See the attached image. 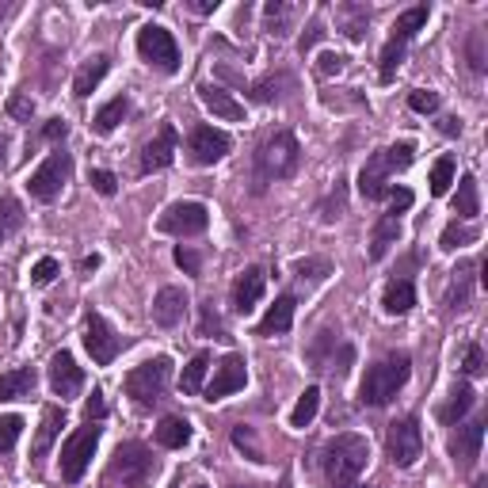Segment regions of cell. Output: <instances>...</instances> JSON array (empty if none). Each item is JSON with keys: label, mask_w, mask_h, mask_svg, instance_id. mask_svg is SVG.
I'll list each match as a JSON object with an SVG mask.
<instances>
[{"label": "cell", "mask_w": 488, "mask_h": 488, "mask_svg": "<svg viewBox=\"0 0 488 488\" xmlns=\"http://www.w3.org/2000/svg\"><path fill=\"white\" fill-rule=\"evenodd\" d=\"M157 477V458L153 450L130 438V443H119V450L111 454V462L104 469V488H149Z\"/></svg>", "instance_id": "obj_1"}, {"label": "cell", "mask_w": 488, "mask_h": 488, "mask_svg": "<svg viewBox=\"0 0 488 488\" xmlns=\"http://www.w3.org/2000/svg\"><path fill=\"white\" fill-rule=\"evenodd\" d=\"M409 374H412L409 351L385 355V359H378V363L366 370V378H363V385H359V401L370 404V409H382V404H389V401L397 397V389L409 382Z\"/></svg>", "instance_id": "obj_2"}, {"label": "cell", "mask_w": 488, "mask_h": 488, "mask_svg": "<svg viewBox=\"0 0 488 488\" xmlns=\"http://www.w3.org/2000/svg\"><path fill=\"white\" fill-rule=\"evenodd\" d=\"M302 165V149L298 138L290 130H275V134L256 149V187L275 184V180H290Z\"/></svg>", "instance_id": "obj_3"}, {"label": "cell", "mask_w": 488, "mask_h": 488, "mask_svg": "<svg viewBox=\"0 0 488 488\" xmlns=\"http://www.w3.org/2000/svg\"><path fill=\"white\" fill-rule=\"evenodd\" d=\"M366 458H370V443L363 435H336L321 450V469L329 477V484H351L366 469Z\"/></svg>", "instance_id": "obj_4"}, {"label": "cell", "mask_w": 488, "mask_h": 488, "mask_svg": "<svg viewBox=\"0 0 488 488\" xmlns=\"http://www.w3.org/2000/svg\"><path fill=\"white\" fill-rule=\"evenodd\" d=\"M168 382H172V359L168 355H157V359L141 363L126 374V393L134 397L138 409H153V404L165 401Z\"/></svg>", "instance_id": "obj_5"}, {"label": "cell", "mask_w": 488, "mask_h": 488, "mask_svg": "<svg viewBox=\"0 0 488 488\" xmlns=\"http://www.w3.org/2000/svg\"><path fill=\"white\" fill-rule=\"evenodd\" d=\"M428 23V5H416V8H409L404 15H397V23H393V35H389V42L382 46V65H378V77H382V85H389V80L397 77V69H401V61H404V54H409V42L416 39V31Z\"/></svg>", "instance_id": "obj_6"}, {"label": "cell", "mask_w": 488, "mask_h": 488, "mask_svg": "<svg viewBox=\"0 0 488 488\" xmlns=\"http://www.w3.org/2000/svg\"><path fill=\"white\" fill-rule=\"evenodd\" d=\"M100 435H104V428L88 420L85 428H77L69 438H65V447H61V481L77 484L80 477L88 474L92 454H95V447H100Z\"/></svg>", "instance_id": "obj_7"}, {"label": "cell", "mask_w": 488, "mask_h": 488, "mask_svg": "<svg viewBox=\"0 0 488 488\" xmlns=\"http://www.w3.org/2000/svg\"><path fill=\"white\" fill-rule=\"evenodd\" d=\"M138 54L145 65H153L157 73H176L180 69V46H176L172 39V31L168 27H160V23H145L138 31Z\"/></svg>", "instance_id": "obj_8"}, {"label": "cell", "mask_w": 488, "mask_h": 488, "mask_svg": "<svg viewBox=\"0 0 488 488\" xmlns=\"http://www.w3.org/2000/svg\"><path fill=\"white\" fill-rule=\"evenodd\" d=\"M385 454H389V462L401 465V469L416 465V458L424 454V435H420V420L416 416H401V420L389 424V431H385Z\"/></svg>", "instance_id": "obj_9"}, {"label": "cell", "mask_w": 488, "mask_h": 488, "mask_svg": "<svg viewBox=\"0 0 488 488\" xmlns=\"http://www.w3.org/2000/svg\"><path fill=\"white\" fill-rule=\"evenodd\" d=\"M69 172H73V157H69V153H61V149L50 153L35 172H31V180H27L31 199L54 203L58 194H61V187H65V180H69Z\"/></svg>", "instance_id": "obj_10"}, {"label": "cell", "mask_w": 488, "mask_h": 488, "mask_svg": "<svg viewBox=\"0 0 488 488\" xmlns=\"http://www.w3.org/2000/svg\"><path fill=\"white\" fill-rule=\"evenodd\" d=\"M206 225H210V210H206L203 203H172L165 214H160L157 230L184 240V237H199V233H206Z\"/></svg>", "instance_id": "obj_11"}, {"label": "cell", "mask_w": 488, "mask_h": 488, "mask_svg": "<svg viewBox=\"0 0 488 488\" xmlns=\"http://www.w3.org/2000/svg\"><path fill=\"white\" fill-rule=\"evenodd\" d=\"M230 149H233L230 134H225V130H214V126H194L191 138H187V157H191V165H199V168L218 165Z\"/></svg>", "instance_id": "obj_12"}, {"label": "cell", "mask_w": 488, "mask_h": 488, "mask_svg": "<svg viewBox=\"0 0 488 488\" xmlns=\"http://www.w3.org/2000/svg\"><path fill=\"white\" fill-rule=\"evenodd\" d=\"M85 348H88L95 366H111V363L119 359V351H122V336L111 329L107 317L92 313L88 317V329H85Z\"/></svg>", "instance_id": "obj_13"}, {"label": "cell", "mask_w": 488, "mask_h": 488, "mask_svg": "<svg viewBox=\"0 0 488 488\" xmlns=\"http://www.w3.org/2000/svg\"><path fill=\"white\" fill-rule=\"evenodd\" d=\"M176 149H180V134H176V126H160L153 141H145L141 149V160H138V172L141 176H153V172H165L172 160H176Z\"/></svg>", "instance_id": "obj_14"}, {"label": "cell", "mask_w": 488, "mask_h": 488, "mask_svg": "<svg viewBox=\"0 0 488 488\" xmlns=\"http://www.w3.org/2000/svg\"><path fill=\"white\" fill-rule=\"evenodd\" d=\"M481 443H484V420L462 424L458 435L450 438V458H454V465H458L462 474H469V469L477 465V458H481Z\"/></svg>", "instance_id": "obj_15"}, {"label": "cell", "mask_w": 488, "mask_h": 488, "mask_svg": "<svg viewBox=\"0 0 488 488\" xmlns=\"http://www.w3.org/2000/svg\"><path fill=\"white\" fill-rule=\"evenodd\" d=\"M244 382H249L244 359L240 355H225V359L214 366V378H210V385H206V401H221V397L237 393V389H244Z\"/></svg>", "instance_id": "obj_16"}, {"label": "cell", "mask_w": 488, "mask_h": 488, "mask_svg": "<svg viewBox=\"0 0 488 488\" xmlns=\"http://www.w3.org/2000/svg\"><path fill=\"white\" fill-rule=\"evenodd\" d=\"M389 176H393V168H389V160H385V149L378 153H370L366 157V165L359 172V191H363V199L370 203H378L389 194Z\"/></svg>", "instance_id": "obj_17"}, {"label": "cell", "mask_w": 488, "mask_h": 488, "mask_svg": "<svg viewBox=\"0 0 488 488\" xmlns=\"http://www.w3.org/2000/svg\"><path fill=\"white\" fill-rule=\"evenodd\" d=\"M80 385H85V370L77 366V359L69 351H58L50 359V389L65 401V397H77Z\"/></svg>", "instance_id": "obj_18"}, {"label": "cell", "mask_w": 488, "mask_h": 488, "mask_svg": "<svg viewBox=\"0 0 488 488\" xmlns=\"http://www.w3.org/2000/svg\"><path fill=\"white\" fill-rule=\"evenodd\" d=\"M184 317H187V290L165 286L153 298V321L160 324V329H176V324H184Z\"/></svg>", "instance_id": "obj_19"}, {"label": "cell", "mask_w": 488, "mask_h": 488, "mask_svg": "<svg viewBox=\"0 0 488 488\" xmlns=\"http://www.w3.org/2000/svg\"><path fill=\"white\" fill-rule=\"evenodd\" d=\"M264 286H267V275L264 267H249V271H240L237 275V283H233V313H249V309L264 298Z\"/></svg>", "instance_id": "obj_20"}, {"label": "cell", "mask_w": 488, "mask_h": 488, "mask_svg": "<svg viewBox=\"0 0 488 488\" xmlns=\"http://www.w3.org/2000/svg\"><path fill=\"white\" fill-rule=\"evenodd\" d=\"M199 100L206 104V111H214V119H225V122H240L244 119V104L233 100L225 88L218 85H199Z\"/></svg>", "instance_id": "obj_21"}, {"label": "cell", "mask_w": 488, "mask_h": 488, "mask_svg": "<svg viewBox=\"0 0 488 488\" xmlns=\"http://www.w3.org/2000/svg\"><path fill=\"white\" fill-rule=\"evenodd\" d=\"M294 305H298L294 294H283L264 313V321L256 324V336H283V332H290V324H294Z\"/></svg>", "instance_id": "obj_22"}, {"label": "cell", "mask_w": 488, "mask_h": 488, "mask_svg": "<svg viewBox=\"0 0 488 488\" xmlns=\"http://www.w3.org/2000/svg\"><path fill=\"white\" fill-rule=\"evenodd\" d=\"M61 428H65V409H61V404H46V409H42V428L35 435L31 454H35V458H46V450L54 447V438L61 435Z\"/></svg>", "instance_id": "obj_23"}, {"label": "cell", "mask_w": 488, "mask_h": 488, "mask_svg": "<svg viewBox=\"0 0 488 488\" xmlns=\"http://www.w3.org/2000/svg\"><path fill=\"white\" fill-rule=\"evenodd\" d=\"M474 404H477L474 385H469V382H458V385H454V393H450V401H447V404H438V420L454 428L469 409H474Z\"/></svg>", "instance_id": "obj_24"}, {"label": "cell", "mask_w": 488, "mask_h": 488, "mask_svg": "<svg viewBox=\"0 0 488 488\" xmlns=\"http://www.w3.org/2000/svg\"><path fill=\"white\" fill-rule=\"evenodd\" d=\"M39 374L31 366H15L8 374H0V401H15V397H31V389H35Z\"/></svg>", "instance_id": "obj_25"}, {"label": "cell", "mask_w": 488, "mask_h": 488, "mask_svg": "<svg viewBox=\"0 0 488 488\" xmlns=\"http://www.w3.org/2000/svg\"><path fill=\"white\" fill-rule=\"evenodd\" d=\"M107 69H111V61L100 54V58H92V61H85L77 69V77H73V95H80V100H88V95L95 92V85L107 77Z\"/></svg>", "instance_id": "obj_26"}, {"label": "cell", "mask_w": 488, "mask_h": 488, "mask_svg": "<svg viewBox=\"0 0 488 488\" xmlns=\"http://www.w3.org/2000/svg\"><path fill=\"white\" fill-rule=\"evenodd\" d=\"M397 237H401V218L397 214H382L378 225H374V233H370V259H382L397 244Z\"/></svg>", "instance_id": "obj_27"}, {"label": "cell", "mask_w": 488, "mask_h": 488, "mask_svg": "<svg viewBox=\"0 0 488 488\" xmlns=\"http://www.w3.org/2000/svg\"><path fill=\"white\" fill-rule=\"evenodd\" d=\"M382 305H385V313H393V317H404L409 309L416 305V286L409 279H393L385 286V294H382Z\"/></svg>", "instance_id": "obj_28"}, {"label": "cell", "mask_w": 488, "mask_h": 488, "mask_svg": "<svg viewBox=\"0 0 488 488\" xmlns=\"http://www.w3.org/2000/svg\"><path fill=\"white\" fill-rule=\"evenodd\" d=\"M157 443L168 447V450H184L191 443V424L184 416H165L157 424Z\"/></svg>", "instance_id": "obj_29"}, {"label": "cell", "mask_w": 488, "mask_h": 488, "mask_svg": "<svg viewBox=\"0 0 488 488\" xmlns=\"http://www.w3.org/2000/svg\"><path fill=\"white\" fill-rule=\"evenodd\" d=\"M469 302H474V267H458L450 283V294H447V309L450 313H465Z\"/></svg>", "instance_id": "obj_30"}, {"label": "cell", "mask_w": 488, "mask_h": 488, "mask_svg": "<svg viewBox=\"0 0 488 488\" xmlns=\"http://www.w3.org/2000/svg\"><path fill=\"white\" fill-rule=\"evenodd\" d=\"M454 214L462 221H474L481 214V199H477V180L474 176H462L458 180V194H454Z\"/></svg>", "instance_id": "obj_31"}, {"label": "cell", "mask_w": 488, "mask_h": 488, "mask_svg": "<svg viewBox=\"0 0 488 488\" xmlns=\"http://www.w3.org/2000/svg\"><path fill=\"white\" fill-rule=\"evenodd\" d=\"M130 115V100H126V95H115V100H111V104H104L100 111H95V119H92V126H95V134H111V130H115L122 119Z\"/></svg>", "instance_id": "obj_32"}, {"label": "cell", "mask_w": 488, "mask_h": 488, "mask_svg": "<svg viewBox=\"0 0 488 488\" xmlns=\"http://www.w3.org/2000/svg\"><path fill=\"white\" fill-rule=\"evenodd\" d=\"M317 409H321V389L309 385L305 393L298 397L294 412H290V428H309V424H313V416H317Z\"/></svg>", "instance_id": "obj_33"}, {"label": "cell", "mask_w": 488, "mask_h": 488, "mask_svg": "<svg viewBox=\"0 0 488 488\" xmlns=\"http://www.w3.org/2000/svg\"><path fill=\"white\" fill-rule=\"evenodd\" d=\"M20 225H23V206H20V199L5 194V199H0V244L20 230Z\"/></svg>", "instance_id": "obj_34"}, {"label": "cell", "mask_w": 488, "mask_h": 488, "mask_svg": "<svg viewBox=\"0 0 488 488\" xmlns=\"http://www.w3.org/2000/svg\"><path fill=\"white\" fill-rule=\"evenodd\" d=\"M206 370H210V351H199L194 359L184 366V378H180V389L184 393H199L203 389V378H206Z\"/></svg>", "instance_id": "obj_35"}, {"label": "cell", "mask_w": 488, "mask_h": 488, "mask_svg": "<svg viewBox=\"0 0 488 488\" xmlns=\"http://www.w3.org/2000/svg\"><path fill=\"white\" fill-rule=\"evenodd\" d=\"M474 240H477V225H462L458 218H454L443 230V240L438 244H443L447 252H454V249H465V244H474Z\"/></svg>", "instance_id": "obj_36"}, {"label": "cell", "mask_w": 488, "mask_h": 488, "mask_svg": "<svg viewBox=\"0 0 488 488\" xmlns=\"http://www.w3.org/2000/svg\"><path fill=\"white\" fill-rule=\"evenodd\" d=\"M294 275L302 283H321V279H329L332 275V264L324 256H309V259H298L294 264Z\"/></svg>", "instance_id": "obj_37"}, {"label": "cell", "mask_w": 488, "mask_h": 488, "mask_svg": "<svg viewBox=\"0 0 488 488\" xmlns=\"http://www.w3.org/2000/svg\"><path fill=\"white\" fill-rule=\"evenodd\" d=\"M450 184H454V160L438 157L431 165V194H435V199H443V194L450 191Z\"/></svg>", "instance_id": "obj_38"}, {"label": "cell", "mask_w": 488, "mask_h": 488, "mask_svg": "<svg viewBox=\"0 0 488 488\" xmlns=\"http://www.w3.org/2000/svg\"><path fill=\"white\" fill-rule=\"evenodd\" d=\"M290 15H294V8L283 5V0H271V5L264 8V20H267V31H271V35H286Z\"/></svg>", "instance_id": "obj_39"}, {"label": "cell", "mask_w": 488, "mask_h": 488, "mask_svg": "<svg viewBox=\"0 0 488 488\" xmlns=\"http://www.w3.org/2000/svg\"><path fill=\"white\" fill-rule=\"evenodd\" d=\"M20 431H23V420L20 416H0V454H8L15 447Z\"/></svg>", "instance_id": "obj_40"}, {"label": "cell", "mask_w": 488, "mask_h": 488, "mask_svg": "<svg viewBox=\"0 0 488 488\" xmlns=\"http://www.w3.org/2000/svg\"><path fill=\"white\" fill-rule=\"evenodd\" d=\"M438 104H443V100H438V92H431V88H416V92L409 95V107L420 111V115H435Z\"/></svg>", "instance_id": "obj_41"}, {"label": "cell", "mask_w": 488, "mask_h": 488, "mask_svg": "<svg viewBox=\"0 0 488 488\" xmlns=\"http://www.w3.org/2000/svg\"><path fill=\"white\" fill-rule=\"evenodd\" d=\"M58 279V259L54 256H42L35 267H31V283L35 286H50Z\"/></svg>", "instance_id": "obj_42"}, {"label": "cell", "mask_w": 488, "mask_h": 488, "mask_svg": "<svg viewBox=\"0 0 488 488\" xmlns=\"http://www.w3.org/2000/svg\"><path fill=\"white\" fill-rule=\"evenodd\" d=\"M233 443H237L240 450H249V458H252V462H267V458H264V450L256 447L252 428H233Z\"/></svg>", "instance_id": "obj_43"}, {"label": "cell", "mask_w": 488, "mask_h": 488, "mask_svg": "<svg viewBox=\"0 0 488 488\" xmlns=\"http://www.w3.org/2000/svg\"><path fill=\"white\" fill-rule=\"evenodd\" d=\"M462 370L469 374V378H481V374H484V348H481V344H469V348H465Z\"/></svg>", "instance_id": "obj_44"}, {"label": "cell", "mask_w": 488, "mask_h": 488, "mask_svg": "<svg viewBox=\"0 0 488 488\" xmlns=\"http://www.w3.org/2000/svg\"><path fill=\"white\" fill-rule=\"evenodd\" d=\"M210 332H214V339H230L225 329H221V317L214 313V302L203 305V336H210Z\"/></svg>", "instance_id": "obj_45"}, {"label": "cell", "mask_w": 488, "mask_h": 488, "mask_svg": "<svg viewBox=\"0 0 488 488\" xmlns=\"http://www.w3.org/2000/svg\"><path fill=\"white\" fill-rule=\"evenodd\" d=\"M8 111H12V119H20V122H31V115H35V100L31 95H12V104H8Z\"/></svg>", "instance_id": "obj_46"}, {"label": "cell", "mask_w": 488, "mask_h": 488, "mask_svg": "<svg viewBox=\"0 0 488 488\" xmlns=\"http://www.w3.org/2000/svg\"><path fill=\"white\" fill-rule=\"evenodd\" d=\"M412 206V191L409 187H389V214H404V210Z\"/></svg>", "instance_id": "obj_47"}, {"label": "cell", "mask_w": 488, "mask_h": 488, "mask_svg": "<svg viewBox=\"0 0 488 488\" xmlns=\"http://www.w3.org/2000/svg\"><path fill=\"white\" fill-rule=\"evenodd\" d=\"M92 187L100 191V194H107V199H111V194L119 191V180H115V176H111L107 168H92Z\"/></svg>", "instance_id": "obj_48"}, {"label": "cell", "mask_w": 488, "mask_h": 488, "mask_svg": "<svg viewBox=\"0 0 488 488\" xmlns=\"http://www.w3.org/2000/svg\"><path fill=\"white\" fill-rule=\"evenodd\" d=\"M176 264H180L187 275H199L203 259H199V252H194V249H187V244H180V249H176Z\"/></svg>", "instance_id": "obj_49"}, {"label": "cell", "mask_w": 488, "mask_h": 488, "mask_svg": "<svg viewBox=\"0 0 488 488\" xmlns=\"http://www.w3.org/2000/svg\"><path fill=\"white\" fill-rule=\"evenodd\" d=\"M344 65H348L344 54H321L317 73H321V77H332V73H344Z\"/></svg>", "instance_id": "obj_50"}, {"label": "cell", "mask_w": 488, "mask_h": 488, "mask_svg": "<svg viewBox=\"0 0 488 488\" xmlns=\"http://www.w3.org/2000/svg\"><path fill=\"white\" fill-rule=\"evenodd\" d=\"M104 416H107V401H104V393H92V397H88V404H85V420H92V424H100Z\"/></svg>", "instance_id": "obj_51"}, {"label": "cell", "mask_w": 488, "mask_h": 488, "mask_svg": "<svg viewBox=\"0 0 488 488\" xmlns=\"http://www.w3.org/2000/svg\"><path fill=\"white\" fill-rule=\"evenodd\" d=\"M65 134H69V126H65L61 119H50V122L42 126V138H46V141H61Z\"/></svg>", "instance_id": "obj_52"}, {"label": "cell", "mask_w": 488, "mask_h": 488, "mask_svg": "<svg viewBox=\"0 0 488 488\" xmlns=\"http://www.w3.org/2000/svg\"><path fill=\"white\" fill-rule=\"evenodd\" d=\"M321 35H324V31H321V27H317V23H313V27H309V35H305V39H302V54H305V50H309V46H313V42H317V39H321Z\"/></svg>", "instance_id": "obj_53"}, {"label": "cell", "mask_w": 488, "mask_h": 488, "mask_svg": "<svg viewBox=\"0 0 488 488\" xmlns=\"http://www.w3.org/2000/svg\"><path fill=\"white\" fill-rule=\"evenodd\" d=\"M438 130L454 138V134H462V122H458V119H443V122H438Z\"/></svg>", "instance_id": "obj_54"}, {"label": "cell", "mask_w": 488, "mask_h": 488, "mask_svg": "<svg viewBox=\"0 0 488 488\" xmlns=\"http://www.w3.org/2000/svg\"><path fill=\"white\" fill-rule=\"evenodd\" d=\"M191 8H194V12H214V8H218V0H194Z\"/></svg>", "instance_id": "obj_55"}, {"label": "cell", "mask_w": 488, "mask_h": 488, "mask_svg": "<svg viewBox=\"0 0 488 488\" xmlns=\"http://www.w3.org/2000/svg\"><path fill=\"white\" fill-rule=\"evenodd\" d=\"M80 267H85V271H95V267H100V256H88V259H85V264H80Z\"/></svg>", "instance_id": "obj_56"}, {"label": "cell", "mask_w": 488, "mask_h": 488, "mask_svg": "<svg viewBox=\"0 0 488 488\" xmlns=\"http://www.w3.org/2000/svg\"><path fill=\"white\" fill-rule=\"evenodd\" d=\"M5 157H8V141H5V134H0V168H5Z\"/></svg>", "instance_id": "obj_57"}, {"label": "cell", "mask_w": 488, "mask_h": 488, "mask_svg": "<svg viewBox=\"0 0 488 488\" xmlns=\"http://www.w3.org/2000/svg\"><path fill=\"white\" fill-rule=\"evenodd\" d=\"M469 488H488V477H477V481L469 484Z\"/></svg>", "instance_id": "obj_58"}, {"label": "cell", "mask_w": 488, "mask_h": 488, "mask_svg": "<svg viewBox=\"0 0 488 488\" xmlns=\"http://www.w3.org/2000/svg\"><path fill=\"white\" fill-rule=\"evenodd\" d=\"M332 488H366V484H359V481H351V484H332Z\"/></svg>", "instance_id": "obj_59"}, {"label": "cell", "mask_w": 488, "mask_h": 488, "mask_svg": "<svg viewBox=\"0 0 488 488\" xmlns=\"http://www.w3.org/2000/svg\"><path fill=\"white\" fill-rule=\"evenodd\" d=\"M172 488H180V481H176V484H172Z\"/></svg>", "instance_id": "obj_60"}, {"label": "cell", "mask_w": 488, "mask_h": 488, "mask_svg": "<svg viewBox=\"0 0 488 488\" xmlns=\"http://www.w3.org/2000/svg\"><path fill=\"white\" fill-rule=\"evenodd\" d=\"M194 488H206V484H194Z\"/></svg>", "instance_id": "obj_61"}, {"label": "cell", "mask_w": 488, "mask_h": 488, "mask_svg": "<svg viewBox=\"0 0 488 488\" xmlns=\"http://www.w3.org/2000/svg\"><path fill=\"white\" fill-rule=\"evenodd\" d=\"M283 488H290V484H283Z\"/></svg>", "instance_id": "obj_62"}]
</instances>
